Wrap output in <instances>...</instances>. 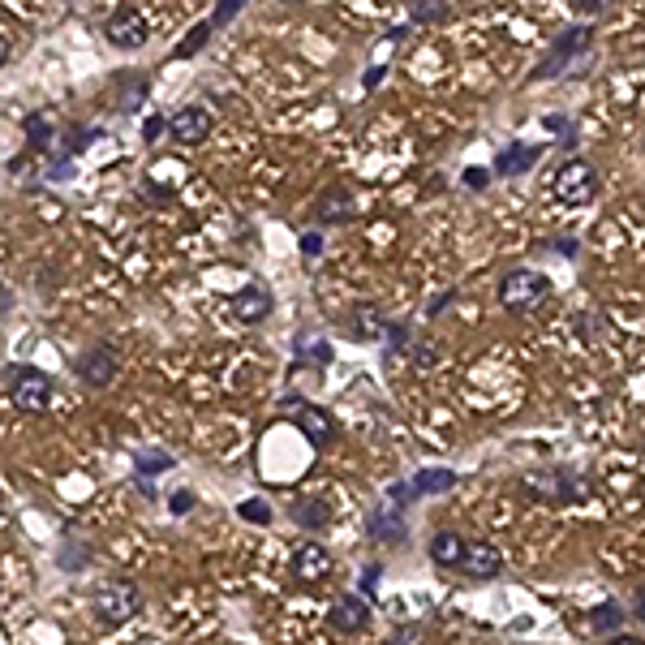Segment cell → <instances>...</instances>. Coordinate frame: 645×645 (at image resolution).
<instances>
[{"instance_id": "52a82bcc", "label": "cell", "mask_w": 645, "mask_h": 645, "mask_svg": "<svg viewBox=\"0 0 645 645\" xmlns=\"http://www.w3.org/2000/svg\"><path fill=\"white\" fill-rule=\"evenodd\" d=\"M525 495L529 499H551V504H564V499L581 495V486H577L572 473L551 469V473H529V478H525Z\"/></svg>"}, {"instance_id": "d590c367", "label": "cell", "mask_w": 645, "mask_h": 645, "mask_svg": "<svg viewBox=\"0 0 645 645\" xmlns=\"http://www.w3.org/2000/svg\"><path fill=\"white\" fill-rule=\"evenodd\" d=\"M637 620L645 624V590H637Z\"/></svg>"}, {"instance_id": "d6a6232c", "label": "cell", "mask_w": 645, "mask_h": 645, "mask_svg": "<svg viewBox=\"0 0 645 645\" xmlns=\"http://www.w3.org/2000/svg\"><path fill=\"white\" fill-rule=\"evenodd\" d=\"M465 181L473 185V190H478V185H486V172H482V168H469V172H465Z\"/></svg>"}, {"instance_id": "4fadbf2b", "label": "cell", "mask_w": 645, "mask_h": 645, "mask_svg": "<svg viewBox=\"0 0 645 645\" xmlns=\"http://www.w3.org/2000/svg\"><path fill=\"white\" fill-rule=\"evenodd\" d=\"M314 211H319L323 224H340L353 215V194L344 190V185H327V190L319 194V203H314Z\"/></svg>"}, {"instance_id": "e0dca14e", "label": "cell", "mask_w": 645, "mask_h": 645, "mask_svg": "<svg viewBox=\"0 0 645 645\" xmlns=\"http://www.w3.org/2000/svg\"><path fill=\"white\" fill-rule=\"evenodd\" d=\"M387 327V319L375 310V306H357L353 314H349V336H357V340H370V336H379Z\"/></svg>"}, {"instance_id": "7402d4cb", "label": "cell", "mask_w": 645, "mask_h": 645, "mask_svg": "<svg viewBox=\"0 0 645 645\" xmlns=\"http://www.w3.org/2000/svg\"><path fill=\"white\" fill-rule=\"evenodd\" d=\"M207 39H211V22H198V26H194V31H190V35H185V43H181V48H177V52H172V56H181V61H185V56H194V52H198V48H203V43H207Z\"/></svg>"}, {"instance_id": "9c48e42d", "label": "cell", "mask_w": 645, "mask_h": 645, "mask_svg": "<svg viewBox=\"0 0 645 645\" xmlns=\"http://www.w3.org/2000/svg\"><path fill=\"white\" fill-rule=\"evenodd\" d=\"M461 572L473 581H495L504 572V555H499L491 542H465V559H461Z\"/></svg>"}, {"instance_id": "8fae6325", "label": "cell", "mask_w": 645, "mask_h": 645, "mask_svg": "<svg viewBox=\"0 0 645 645\" xmlns=\"http://www.w3.org/2000/svg\"><path fill=\"white\" fill-rule=\"evenodd\" d=\"M370 620V607L357 594H344L332 602V611H327V624H332V633H357V628H366Z\"/></svg>"}, {"instance_id": "f1b7e54d", "label": "cell", "mask_w": 645, "mask_h": 645, "mask_svg": "<svg viewBox=\"0 0 645 645\" xmlns=\"http://www.w3.org/2000/svg\"><path fill=\"white\" fill-rule=\"evenodd\" d=\"M164 129H168V121H164V117H147V125H142V138L155 142V138L164 134Z\"/></svg>"}, {"instance_id": "3957f363", "label": "cell", "mask_w": 645, "mask_h": 645, "mask_svg": "<svg viewBox=\"0 0 645 645\" xmlns=\"http://www.w3.org/2000/svg\"><path fill=\"white\" fill-rule=\"evenodd\" d=\"M594 190H598V172H594V164H585V160H568L551 177V194L559 198V203H568V207L590 203Z\"/></svg>"}, {"instance_id": "603a6c76", "label": "cell", "mask_w": 645, "mask_h": 645, "mask_svg": "<svg viewBox=\"0 0 645 645\" xmlns=\"http://www.w3.org/2000/svg\"><path fill=\"white\" fill-rule=\"evenodd\" d=\"M237 512H241V521H250V525H267V521H271L267 499H246V504H241Z\"/></svg>"}, {"instance_id": "ba28073f", "label": "cell", "mask_w": 645, "mask_h": 645, "mask_svg": "<svg viewBox=\"0 0 645 645\" xmlns=\"http://www.w3.org/2000/svg\"><path fill=\"white\" fill-rule=\"evenodd\" d=\"M168 134H172V142H181V147H198V142H207V134H211V112L207 108H177L168 117Z\"/></svg>"}, {"instance_id": "cb8c5ba5", "label": "cell", "mask_w": 645, "mask_h": 645, "mask_svg": "<svg viewBox=\"0 0 645 645\" xmlns=\"http://www.w3.org/2000/svg\"><path fill=\"white\" fill-rule=\"evenodd\" d=\"M534 160H538V151H516V147H512V151L499 155V172H512V168L521 172V168H529Z\"/></svg>"}, {"instance_id": "4316f807", "label": "cell", "mask_w": 645, "mask_h": 645, "mask_svg": "<svg viewBox=\"0 0 645 645\" xmlns=\"http://www.w3.org/2000/svg\"><path fill=\"white\" fill-rule=\"evenodd\" d=\"M168 465H172L168 452H138V469H142V473H160V469H168Z\"/></svg>"}, {"instance_id": "484cf974", "label": "cell", "mask_w": 645, "mask_h": 645, "mask_svg": "<svg viewBox=\"0 0 645 645\" xmlns=\"http://www.w3.org/2000/svg\"><path fill=\"white\" fill-rule=\"evenodd\" d=\"M448 18V5H439V0H426V5L413 9V22H443Z\"/></svg>"}, {"instance_id": "2e32d148", "label": "cell", "mask_w": 645, "mask_h": 645, "mask_svg": "<svg viewBox=\"0 0 645 645\" xmlns=\"http://www.w3.org/2000/svg\"><path fill=\"white\" fill-rule=\"evenodd\" d=\"M289 516L301 529H310V534H323L327 529V508L319 504V499H297V504L289 508Z\"/></svg>"}, {"instance_id": "9a60e30c", "label": "cell", "mask_w": 645, "mask_h": 645, "mask_svg": "<svg viewBox=\"0 0 645 645\" xmlns=\"http://www.w3.org/2000/svg\"><path fill=\"white\" fill-rule=\"evenodd\" d=\"M293 572H297V581H323L332 572V555L319 547H301L293 559Z\"/></svg>"}, {"instance_id": "44dd1931", "label": "cell", "mask_w": 645, "mask_h": 645, "mask_svg": "<svg viewBox=\"0 0 645 645\" xmlns=\"http://www.w3.org/2000/svg\"><path fill=\"white\" fill-rule=\"evenodd\" d=\"M26 134H31L35 147H48V142H52V117H48V112H35V117H26Z\"/></svg>"}, {"instance_id": "ac0fdd59", "label": "cell", "mask_w": 645, "mask_h": 645, "mask_svg": "<svg viewBox=\"0 0 645 645\" xmlns=\"http://www.w3.org/2000/svg\"><path fill=\"white\" fill-rule=\"evenodd\" d=\"M452 469H422V473H413V486L409 491L413 495H443L452 486Z\"/></svg>"}, {"instance_id": "d6986e66", "label": "cell", "mask_w": 645, "mask_h": 645, "mask_svg": "<svg viewBox=\"0 0 645 645\" xmlns=\"http://www.w3.org/2000/svg\"><path fill=\"white\" fill-rule=\"evenodd\" d=\"M585 624H590V633H620V624H624L620 602H602V607H594L590 615H585Z\"/></svg>"}, {"instance_id": "f546056e", "label": "cell", "mask_w": 645, "mask_h": 645, "mask_svg": "<svg viewBox=\"0 0 645 645\" xmlns=\"http://www.w3.org/2000/svg\"><path fill=\"white\" fill-rule=\"evenodd\" d=\"M241 9V0H224V5L220 9H215V18H211V26H220V22H228V18H233V13Z\"/></svg>"}, {"instance_id": "30bf717a", "label": "cell", "mask_w": 645, "mask_h": 645, "mask_svg": "<svg viewBox=\"0 0 645 645\" xmlns=\"http://www.w3.org/2000/svg\"><path fill=\"white\" fill-rule=\"evenodd\" d=\"M297 426H301V435L310 439V448H327V443H336V435H340L336 418L327 409H319V405H301L297 409Z\"/></svg>"}, {"instance_id": "7a4b0ae2", "label": "cell", "mask_w": 645, "mask_h": 645, "mask_svg": "<svg viewBox=\"0 0 645 645\" xmlns=\"http://www.w3.org/2000/svg\"><path fill=\"white\" fill-rule=\"evenodd\" d=\"M547 297H551V280L542 276V271H512V276H504V284H499V301L516 314H534Z\"/></svg>"}, {"instance_id": "4dcf8cb0", "label": "cell", "mask_w": 645, "mask_h": 645, "mask_svg": "<svg viewBox=\"0 0 645 645\" xmlns=\"http://www.w3.org/2000/svg\"><path fill=\"white\" fill-rule=\"evenodd\" d=\"M194 508V495L190 491H177V495H172V512H190Z\"/></svg>"}, {"instance_id": "8992f818", "label": "cell", "mask_w": 645, "mask_h": 645, "mask_svg": "<svg viewBox=\"0 0 645 645\" xmlns=\"http://www.w3.org/2000/svg\"><path fill=\"white\" fill-rule=\"evenodd\" d=\"M74 370H78V379H82V383H91V387H108L112 379H117L121 362H117V353H112L108 344H91L86 353H78Z\"/></svg>"}, {"instance_id": "e575fe53", "label": "cell", "mask_w": 645, "mask_h": 645, "mask_svg": "<svg viewBox=\"0 0 645 645\" xmlns=\"http://www.w3.org/2000/svg\"><path fill=\"white\" fill-rule=\"evenodd\" d=\"M375 581H379V568H366V572H362V585L370 590V585H375Z\"/></svg>"}, {"instance_id": "83f0119b", "label": "cell", "mask_w": 645, "mask_h": 645, "mask_svg": "<svg viewBox=\"0 0 645 645\" xmlns=\"http://www.w3.org/2000/svg\"><path fill=\"white\" fill-rule=\"evenodd\" d=\"M301 254H306V258H319V254H323V237H319V233H306V237H301Z\"/></svg>"}, {"instance_id": "6da1fadb", "label": "cell", "mask_w": 645, "mask_h": 645, "mask_svg": "<svg viewBox=\"0 0 645 645\" xmlns=\"http://www.w3.org/2000/svg\"><path fill=\"white\" fill-rule=\"evenodd\" d=\"M5 387H9L13 409L26 413V418H39V413L48 409V400H52V379L43 375V370H31V366L5 370Z\"/></svg>"}, {"instance_id": "7c38bea8", "label": "cell", "mask_w": 645, "mask_h": 645, "mask_svg": "<svg viewBox=\"0 0 645 645\" xmlns=\"http://www.w3.org/2000/svg\"><path fill=\"white\" fill-rule=\"evenodd\" d=\"M267 314H271V293L263 289V284H246V289L233 297V319L237 323L254 327V323H263Z\"/></svg>"}, {"instance_id": "1f68e13d", "label": "cell", "mask_w": 645, "mask_h": 645, "mask_svg": "<svg viewBox=\"0 0 645 645\" xmlns=\"http://www.w3.org/2000/svg\"><path fill=\"white\" fill-rule=\"evenodd\" d=\"M572 9H577L581 18H585V13H598L602 9V0H572Z\"/></svg>"}, {"instance_id": "5bb4252c", "label": "cell", "mask_w": 645, "mask_h": 645, "mask_svg": "<svg viewBox=\"0 0 645 645\" xmlns=\"http://www.w3.org/2000/svg\"><path fill=\"white\" fill-rule=\"evenodd\" d=\"M430 559H435L439 568H461V559H465V538L452 534V529H439V534L430 538Z\"/></svg>"}, {"instance_id": "5b68a950", "label": "cell", "mask_w": 645, "mask_h": 645, "mask_svg": "<svg viewBox=\"0 0 645 645\" xmlns=\"http://www.w3.org/2000/svg\"><path fill=\"white\" fill-rule=\"evenodd\" d=\"M104 35H108L112 48H142V43H147V18H142L138 9L121 5V9H112V13H108Z\"/></svg>"}, {"instance_id": "ffe728a7", "label": "cell", "mask_w": 645, "mask_h": 645, "mask_svg": "<svg viewBox=\"0 0 645 645\" xmlns=\"http://www.w3.org/2000/svg\"><path fill=\"white\" fill-rule=\"evenodd\" d=\"M370 534L383 538V542H400V538H405V525H400L392 512H375V521H370Z\"/></svg>"}, {"instance_id": "836d02e7", "label": "cell", "mask_w": 645, "mask_h": 645, "mask_svg": "<svg viewBox=\"0 0 645 645\" xmlns=\"http://www.w3.org/2000/svg\"><path fill=\"white\" fill-rule=\"evenodd\" d=\"M607 645H645V641H641V637H628V633H620V637H611Z\"/></svg>"}, {"instance_id": "277c9868", "label": "cell", "mask_w": 645, "mask_h": 645, "mask_svg": "<svg viewBox=\"0 0 645 645\" xmlns=\"http://www.w3.org/2000/svg\"><path fill=\"white\" fill-rule=\"evenodd\" d=\"M138 607H142V590H138L134 581H112L108 590L95 598V615L104 624H112V628L125 624V620H134Z\"/></svg>"}, {"instance_id": "8d00e7d4", "label": "cell", "mask_w": 645, "mask_h": 645, "mask_svg": "<svg viewBox=\"0 0 645 645\" xmlns=\"http://www.w3.org/2000/svg\"><path fill=\"white\" fill-rule=\"evenodd\" d=\"M5 61H9V43L0 39V65H5Z\"/></svg>"}, {"instance_id": "d4e9b609", "label": "cell", "mask_w": 645, "mask_h": 645, "mask_svg": "<svg viewBox=\"0 0 645 645\" xmlns=\"http://www.w3.org/2000/svg\"><path fill=\"white\" fill-rule=\"evenodd\" d=\"M121 86H125L121 108H125V112H134V104H138L142 95H147V82H142V78H129V74H125V78H121Z\"/></svg>"}]
</instances>
